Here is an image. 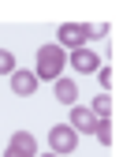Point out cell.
<instances>
[{
    "label": "cell",
    "instance_id": "6",
    "mask_svg": "<svg viewBox=\"0 0 123 157\" xmlns=\"http://www.w3.org/2000/svg\"><path fill=\"white\" fill-rule=\"evenodd\" d=\"M71 67H75V71H86V75H90V71H101V56L90 52V49H75V52H71Z\"/></svg>",
    "mask_w": 123,
    "mask_h": 157
},
{
    "label": "cell",
    "instance_id": "13",
    "mask_svg": "<svg viewBox=\"0 0 123 157\" xmlns=\"http://www.w3.org/2000/svg\"><path fill=\"white\" fill-rule=\"evenodd\" d=\"M97 78H101V86H105V90L112 86V71H97Z\"/></svg>",
    "mask_w": 123,
    "mask_h": 157
},
{
    "label": "cell",
    "instance_id": "15",
    "mask_svg": "<svg viewBox=\"0 0 123 157\" xmlns=\"http://www.w3.org/2000/svg\"><path fill=\"white\" fill-rule=\"evenodd\" d=\"M41 157H60V153H41Z\"/></svg>",
    "mask_w": 123,
    "mask_h": 157
},
{
    "label": "cell",
    "instance_id": "2",
    "mask_svg": "<svg viewBox=\"0 0 123 157\" xmlns=\"http://www.w3.org/2000/svg\"><path fill=\"white\" fill-rule=\"evenodd\" d=\"M49 146H52V153H71L75 146H78V131H71V124H56L52 131H49Z\"/></svg>",
    "mask_w": 123,
    "mask_h": 157
},
{
    "label": "cell",
    "instance_id": "7",
    "mask_svg": "<svg viewBox=\"0 0 123 157\" xmlns=\"http://www.w3.org/2000/svg\"><path fill=\"white\" fill-rule=\"evenodd\" d=\"M56 101H60V105H75V101H78V86H75V78H67V75L56 78Z\"/></svg>",
    "mask_w": 123,
    "mask_h": 157
},
{
    "label": "cell",
    "instance_id": "8",
    "mask_svg": "<svg viewBox=\"0 0 123 157\" xmlns=\"http://www.w3.org/2000/svg\"><path fill=\"white\" fill-rule=\"evenodd\" d=\"M8 146L19 150V153H26V157H37V142H34V135H30V131H15Z\"/></svg>",
    "mask_w": 123,
    "mask_h": 157
},
{
    "label": "cell",
    "instance_id": "4",
    "mask_svg": "<svg viewBox=\"0 0 123 157\" xmlns=\"http://www.w3.org/2000/svg\"><path fill=\"white\" fill-rule=\"evenodd\" d=\"M34 90H37V75H34V71H19V67H15V71H11V94L30 97Z\"/></svg>",
    "mask_w": 123,
    "mask_h": 157
},
{
    "label": "cell",
    "instance_id": "9",
    "mask_svg": "<svg viewBox=\"0 0 123 157\" xmlns=\"http://www.w3.org/2000/svg\"><path fill=\"white\" fill-rule=\"evenodd\" d=\"M90 112L97 116V120H108V112H112V97H108V94H101V97H93V105H90Z\"/></svg>",
    "mask_w": 123,
    "mask_h": 157
},
{
    "label": "cell",
    "instance_id": "11",
    "mask_svg": "<svg viewBox=\"0 0 123 157\" xmlns=\"http://www.w3.org/2000/svg\"><path fill=\"white\" fill-rule=\"evenodd\" d=\"M11 71H15V56L8 49H0V75H11Z\"/></svg>",
    "mask_w": 123,
    "mask_h": 157
},
{
    "label": "cell",
    "instance_id": "12",
    "mask_svg": "<svg viewBox=\"0 0 123 157\" xmlns=\"http://www.w3.org/2000/svg\"><path fill=\"white\" fill-rule=\"evenodd\" d=\"M82 34H86V37H105L108 26H105V23H90V26H82Z\"/></svg>",
    "mask_w": 123,
    "mask_h": 157
},
{
    "label": "cell",
    "instance_id": "14",
    "mask_svg": "<svg viewBox=\"0 0 123 157\" xmlns=\"http://www.w3.org/2000/svg\"><path fill=\"white\" fill-rule=\"evenodd\" d=\"M4 157H26V153H19V150H11V146H8V150H4Z\"/></svg>",
    "mask_w": 123,
    "mask_h": 157
},
{
    "label": "cell",
    "instance_id": "5",
    "mask_svg": "<svg viewBox=\"0 0 123 157\" xmlns=\"http://www.w3.org/2000/svg\"><path fill=\"white\" fill-rule=\"evenodd\" d=\"M93 127H97V116H93L86 105H71V131H86V135H93Z\"/></svg>",
    "mask_w": 123,
    "mask_h": 157
},
{
    "label": "cell",
    "instance_id": "10",
    "mask_svg": "<svg viewBox=\"0 0 123 157\" xmlns=\"http://www.w3.org/2000/svg\"><path fill=\"white\" fill-rule=\"evenodd\" d=\"M93 135H97V142H105V146H108V142H112V124H108V120H97Z\"/></svg>",
    "mask_w": 123,
    "mask_h": 157
},
{
    "label": "cell",
    "instance_id": "1",
    "mask_svg": "<svg viewBox=\"0 0 123 157\" xmlns=\"http://www.w3.org/2000/svg\"><path fill=\"white\" fill-rule=\"evenodd\" d=\"M64 67H67V56H64V49L60 45H41L37 49V67H34V75H37V82L41 78H56L64 75Z\"/></svg>",
    "mask_w": 123,
    "mask_h": 157
},
{
    "label": "cell",
    "instance_id": "3",
    "mask_svg": "<svg viewBox=\"0 0 123 157\" xmlns=\"http://www.w3.org/2000/svg\"><path fill=\"white\" fill-rule=\"evenodd\" d=\"M56 37H60L56 45H60V49H71V52H75V49H82V41H86V34H82V26H78V23H64Z\"/></svg>",
    "mask_w": 123,
    "mask_h": 157
}]
</instances>
